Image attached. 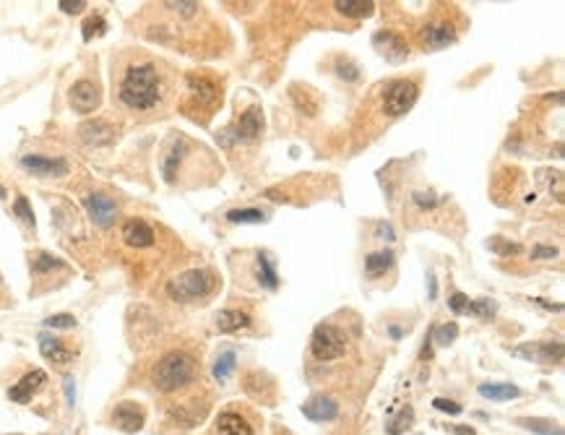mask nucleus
<instances>
[{
	"label": "nucleus",
	"instance_id": "f257e3e1",
	"mask_svg": "<svg viewBox=\"0 0 565 435\" xmlns=\"http://www.w3.org/2000/svg\"><path fill=\"white\" fill-rule=\"evenodd\" d=\"M120 102L130 110H151L162 100V78L151 63H138L125 70L120 81Z\"/></svg>",
	"mask_w": 565,
	"mask_h": 435
},
{
	"label": "nucleus",
	"instance_id": "f03ea898",
	"mask_svg": "<svg viewBox=\"0 0 565 435\" xmlns=\"http://www.w3.org/2000/svg\"><path fill=\"white\" fill-rule=\"evenodd\" d=\"M151 378H154V386L165 394L180 391L196 378V360L188 352H170L157 362Z\"/></svg>",
	"mask_w": 565,
	"mask_h": 435
},
{
	"label": "nucleus",
	"instance_id": "7ed1b4c3",
	"mask_svg": "<svg viewBox=\"0 0 565 435\" xmlns=\"http://www.w3.org/2000/svg\"><path fill=\"white\" fill-rule=\"evenodd\" d=\"M214 290V274L209 268H190L182 274L172 276L167 282V295L175 303H193V300L206 298Z\"/></svg>",
	"mask_w": 565,
	"mask_h": 435
},
{
	"label": "nucleus",
	"instance_id": "20e7f679",
	"mask_svg": "<svg viewBox=\"0 0 565 435\" xmlns=\"http://www.w3.org/2000/svg\"><path fill=\"white\" fill-rule=\"evenodd\" d=\"M310 352L316 360H336L347 352V339L341 334L339 328L331 326V323H321L313 331V339H310Z\"/></svg>",
	"mask_w": 565,
	"mask_h": 435
},
{
	"label": "nucleus",
	"instance_id": "39448f33",
	"mask_svg": "<svg viewBox=\"0 0 565 435\" xmlns=\"http://www.w3.org/2000/svg\"><path fill=\"white\" fill-rule=\"evenodd\" d=\"M417 97H420V89H417L415 81H407V78H401V81H393L383 94V110L385 115H391V117H399V115H407L409 110L415 108Z\"/></svg>",
	"mask_w": 565,
	"mask_h": 435
},
{
	"label": "nucleus",
	"instance_id": "423d86ee",
	"mask_svg": "<svg viewBox=\"0 0 565 435\" xmlns=\"http://www.w3.org/2000/svg\"><path fill=\"white\" fill-rule=\"evenodd\" d=\"M68 102L71 108L76 110V112H94V110L99 108V102H102V94H99L97 84L94 81H86V78H81V81H76L73 86H71L68 92Z\"/></svg>",
	"mask_w": 565,
	"mask_h": 435
},
{
	"label": "nucleus",
	"instance_id": "0eeeda50",
	"mask_svg": "<svg viewBox=\"0 0 565 435\" xmlns=\"http://www.w3.org/2000/svg\"><path fill=\"white\" fill-rule=\"evenodd\" d=\"M83 206H86V214L91 216V221L97 224V227H110L118 216V206H115V201L105 193H89L86 201H83Z\"/></svg>",
	"mask_w": 565,
	"mask_h": 435
},
{
	"label": "nucleus",
	"instance_id": "6e6552de",
	"mask_svg": "<svg viewBox=\"0 0 565 435\" xmlns=\"http://www.w3.org/2000/svg\"><path fill=\"white\" fill-rule=\"evenodd\" d=\"M373 45L378 47V53L383 55L385 61L391 63H401L409 58V47L404 42V37H399L396 31H378L373 37Z\"/></svg>",
	"mask_w": 565,
	"mask_h": 435
},
{
	"label": "nucleus",
	"instance_id": "1a4fd4ad",
	"mask_svg": "<svg viewBox=\"0 0 565 435\" xmlns=\"http://www.w3.org/2000/svg\"><path fill=\"white\" fill-rule=\"evenodd\" d=\"M513 355L527 360H534V362H560L563 360V344L560 342H544V344H521L513 350Z\"/></svg>",
	"mask_w": 565,
	"mask_h": 435
},
{
	"label": "nucleus",
	"instance_id": "9d476101",
	"mask_svg": "<svg viewBox=\"0 0 565 435\" xmlns=\"http://www.w3.org/2000/svg\"><path fill=\"white\" fill-rule=\"evenodd\" d=\"M21 167L34 172V175L47 177H61L68 172V162L66 159H50V157H39V154H26L21 157Z\"/></svg>",
	"mask_w": 565,
	"mask_h": 435
},
{
	"label": "nucleus",
	"instance_id": "9b49d317",
	"mask_svg": "<svg viewBox=\"0 0 565 435\" xmlns=\"http://www.w3.org/2000/svg\"><path fill=\"white\" fill-rule=\"evenodd\" d=\"M113 422L123 433H138L143 428V409L136 402H123V404L115 407Z\"/></svg>",
	"mask_w": 565,
	"mask_h": 435
},
{
	"label": "nucleus",
	"instance_id": "f8f14e48",
	"mask_svg": "<svg viewBox=\"0 0 565 435\" xmlns=\"http://www.w3.org/2000/svg\"><path fill=\"white\" fill-rule=\"evenodd\" d=\"M302 414L313 422H331L339 417V404L331 397H313L302 404Z\"/></svg>",
	"mask_w": 565,
	"mask_h": 435
},
{
	"label": "nucleus",
	"instance_id": "ddd939ff",
	"mask_svg": "<svg viewBox=\"0 0 565 435\" xmlns=\"http://www.w3.org/2000/svg\"><path fill=\"white\" fill-rule=\"evenodd\" d=\"M453 42H456V31H453L451 23L435 21V23H427L423 29L425 50H443V47L453 45Z\"/></svg>",
	"mask_w": 565,
	"mask_h": 435
},
{
	"label": "nucleus",
	"instance_id": "4468645a",
	"mask_svg": "<svg viewBox=\"0 0 565 435\" xmlns=\"http://www.w3.org/2000/svg\"><path fill=\"white\" fill-rule=\"evenodd\" d=\"M47 381V373L45 370H31V373H26L21 378V381L16 383L14 389L8 391V397H11V402H19V404H26L34 394H37L42 386H45Z\"/></svg>",
	"mask_w": 565,
	"mask_h": 435
},
{
	"label": "nucleus",
	"instance_id": "2eb2a0df",
	"mask_svg": "<svg viewBox=\"0 0 565 435\" xmlns=\"http://www.w3.org/2000/svg\"><path fill=\"white\" fill-rule=\"evenodd\" d=\"M123 240L130 248H149V245H154V229L143 219H128L123 227Z\"/></svg>",
	"mask_w": 565,
	"mask_h": 435
},
{
	"label": "nucleus",
	"instance_id": "dca6fc26",
	"mask_svg": "<svg viewBox=\"0 0 565 435\" xmlns=\"http://www.w3.org/2000/svg\"><path fill=\"white\" fill-rule=\"evenodd\" d=\"M78 133H81L83 144H89V146H107L110 141H113V136H115L113 125H110V122H105V120L83 122L81 128H78Z\"/></svg>",
	"mask_w": 565,
	"mask_h": 435
},
{
	"label": "nucleus",
	"instance_id": "f3484780",
	"mask_svg": "<svg viewBox=\"0 0 565 435\" xmlns=\"http://www.w3.org/2000/svg\"><path fill=\"white\" fill-rule=\"evenodd\" d=\"M261 130H264L261 110L250 108V110H245V115L240 117V125H237V130H234V138H240V141H253V138L261 136Z\"/></svg>",
	"mask_w": 565,
	"mask_h": 435
},
{
	"label": "nucleus",
	"instance_id": "a211bd4d",
	"mask_svg": "<svg viewBox=\"0 0 565 435\" xmlns=\"http://www.w3.org/2000/svg\"><path fill=\"white\" fill-rule=\"evenodd\" d=\"M39 352H42L47 360L58 362V365H63V362H71V357H73V352L66 350V347L61 344V339H55V336H50V334L39 336Z\"/></svg>",
	"mask_w": 565,
	"mask_h": 435
},
{
	"label": "nucleus",
	"instance_id": "6ab92c4d",
	"mask_svg": "<svg viewBox=\"0 0 565 435\" xmlns=\"http://www.w3.org/2000/svg\"><path fill=\"white\" fill-rule=\"evenodd\" d=\"M250 326V315L245 310H222L217 315V328L222 334H234Z\"/></svg>",
	"mask_w": 565,
	"mask_h": 435
},
{
	"label": "nucleus",
	"instance_id": "aec40b11",
	"mask_svg": "<svg viewBox=\"0 0 565 435\" xmlns=\"http://www.w3.org/2000/svg\"><path fill=\"white\" fill-rule=\"evenodd\" d=\"M333 8L347 19H368L375 11L373 0H333Z\"/></svg>",
	"mask_w": 565,
	"mask_h": 435
},
{
	"label": "nucleus",
	"instance_id": "412c9836",
	"mask_svg": "<svg viewBox=\"0 0 565 435\" xmlns=\"http://www.w3.org/2000/svg\"><path fill=\"white\" fill-rule=\"evenodd\" d=\"M217 428L222 435H253V430H250V425L245 422V417H240V414H234V412L219 414Z\"/></svg>",
	"mask_w": 565,
	"mask_h": 435
},
{
	"label": "nucleus",
	"instance_id": "4be33fe9",
	"mask_svg": "<svg viewBox=\"0 0 565 435\" xmlns=\"http://www.w3.org/2000/svg\"><path fill=\"white\" fill-rule=\"evenodd\" d=\"M477 391H480V397L490 399V402H508V399H516L521 394L513 383H482Z\"/></svg>",
	"mask_w": 565,
	"mask_h": 435
},
{
	"label": "nucleus",
	"instance_id": "5701e85b",
	"mask_svg": "<svg viewBox=\"0 0 565 435\" xmlns=\"http://www.w3.org/2000/svg\"><path fill=\"white\" fill-rule=\"evenodd\" d=\"M393 266V253L391 251H378V253H370L368 258H365V271L370 276H380L383 271Z\"/></svg>",
	"mask_w": 565,
	"mask_h": 435
},
{
	"label": "nucleus",
	"instance_id": "b1692460",
	"mask_svg": "<svg viewBox=\"0 0 565 435\" xmlns=\"http://www.w3.org/2000/svg\"><path fill=\"white\" fill-rule=\"evenodd\" d=\"M258 282L264 284L266 290H276V268L271 263V256L269 253H258Z\"/></svg>",
	"mask_w": 565,
	"mask_h": 435
},
{
	"label": "nucleus",
	"instance_id": "393cba45",
	"mask_svg": "<svg viewBox=\"0 0 565 435\" xmlns=\"http://www.w3.org/2000/svg\"><path fill=\"white\" fill-rule=\"evenodd\" d=\"M269 216L261 209H232V211H227V221H232V224H261Z\"/></svg>",
	"mask_w": 565,
	"mask_h": 435
},
{
	"label": "nucleus",
	"instance_id": "a878e982",
	"mask_svg": "<svg viewBox=\"0 0 565 435\" xmlns=\"http://www.w3.org/2000/svg\"><path fill=\"white\" fill-rule=\"evenodd\" d=\"M234 367H237V355L232 350L222 352L217 357V362H214V378L217 381H227L234 373Z\"/></svg>",
	"mask_w": 565,
	"mask_h": 435
},
{
	"label": "nucleus",
	"instance_id": "bb28decb",
	"mask_svg": "<svg viewBox=\"0 0 565 435\" xmlns=\"http://www.w3.org/2000/svg\"><path fill=\"white\" fill-rule=\"evenodd\" d=\"M521 428L532 430V433H539V435H563V428L555 425L552 420H537V417H527V420H519Z\"/></svg>",
	"mask_w": 565,
	"mask_h": 435
},
{
	"label": "nucleus",
	"instance_id": "cd10ccee",
	"mask_svg": "<svg viewBox=\"0 0 565 435\" xmlns=\"http://www.w3.org/2000/svg\"><path fill=\"white\" fill-rule=\"evenodd\" d=\"M190 89H193V94L198 97L201 105H212L217 100V86L212 81H206V78H190Z\"/></svg>",
	"mask_w": 565,
	"mask_h": 435
},
{
	"label": "nucleus",
	"instance_id": "c85d7f7f",
	"mask_svg": "<svg viewBox=\"0 0 565 435\" xmlns=\"http://www.w3.org/2000/svg\"><path fill=\"white\" fill-rule=\"evenodd\" d=\"M182 154H185V146H182V141H180V144H175L172 152L167 154V159H165V180H167V183H172V180H175V172H177V164H180Z\"/></svg>",
	"mask_w": 565,
	"mask_h": 435
},
{
	"label": "nucleus",
	"instance_id": "c756f323",
	"mask_svg": "<svg viewBox=\"0 0 565 435\" xmlns=\"http://www.w3.org/2000/svg\"><path fill=\"white\" fill-rule=\"evenodd\" d=\"M412 417H415V409H412V407H404V409L399 412V417H396V420L388 425V435H401V433H404V430L412 425Z\"/></svg>",
	"mask_w": 565,
	"mask_h": 435
},
{
	"label": "nucleus",
	"instance_id": "7c9ffc66",
	"mask_svg": "<svg viewBox=\"0 0 565 435\" xmlns=\"http://www.w3.org/2000/svg\"><path fill=\"white\" fill-rule=\"evenodd\" d=\"M105 31H107V23L102 16H91V19H86V23H83V39H86V42L94 37H102Z\"/></svg>",
	"mask_w": 565,
	"mask_h": 435
},
{
	"label": "nucleus",
	"instance_id": "2f4dec72",
	"mask_svg": "<svg viewBox=\"0 0 565 435\" xmlns=\"http://www.w3.org/2000/svg\"><path fill=\"white\" fill-rule=\"evenodd\" d=\"M456 336H459V326L456 323H445V326H437L430 339H437V344H451Z\"/></svg>",
	"mask_w": 565,
	"mask_h": 435
},
{
	"label": "nucleus",
	"instance_id": "473e14b6",
	"mask_svg": "<svg viewBox=\"0 0 565 435\" xmlns=\"http://www.w3.org/2000/svg\"><path fill=\"white\" fill-rule=\"evenodd\" d=\"M467 313H475L477 318H490V315L495 313V303H490L487 298L477 300V303H469Z\"/></svg>",
	"mask_w": 565,
	"mask_h": 435
},
{
	"label": "nucleus",
	"instance_id": "72a5a7b5",
	"mask_svg": "<svg viewBox=\"0 0 565 435\" xmlns=\"http://www.w3.org/2000/svg\"><path fill=\"white\" fill-rule=\"evenodd\" d=\"M16 214H19V219H24L26 221V224H29V227H34V224H37V219H34V211H31V206H29V201L24 199V196H19V199H16Z\"/></svg>",
	"mask_w": 565,
	"mask_h": 435
},
{
	"label": "nucleus",
	"instance_id": "f704fd0d",
	"mask_svg": "<svg viewBox=\"0 0 565 435\" xmlns=\"http://www.w3.org/2000/svg\"><path fill=\"white\" fill-rule=\"evenodd\" d=\"M487 245H490V248L497 253V256H511V253H521V245L508 243V240H500V237L490 240V243H487Z\"/></svg>",
	"mask_w": 565,
	"mask_h": 435
},
{
	"label": "nucleus",
	"instance_id": "c9c22d12",
	"mask_svg": "<svg viewBox=\"0 0 565 435\" xmlns=\"http://www.w3.org/2000/svg\"><path fill=\"white\" fill-rule=\"evenodd\" d=\"M45 326L50 328H73L76 326V318L68 313H58V315H50V318H45Z\"/></svg>",
	"mask_w": 565,
	"mask_h": 435
},
{
	"label": "nucleus",
	"instance_id": "e433bc0d",
	"mask_svg": "<svg viewBox=\"0 0 565 435\" xmlns=\"http://www.w3.org/2000/svg\"><path fill=\"white\" fill-rule=\"evenodd\" d=\"M42 274V271H53V268H63V261L53 258L50 253H39L37 256V266H34Z\"/></svg>",
	"mask_w": 565,
	"mask_h": 435
},
{
	"label": "nucleus",
	"instance_id": "4c0bfd02",
	"mask_svg": "<svg viewBox=\"0 0 565 435\" xmlns=\"http://www.w3.org/2000/svg\"><path fill=\"white\" fill-rule=\"evenodd\" d=\"M170 11H175V14H182V16H193L198 11V3H190V0H177V3H165Z\"/></svg>",
	"mask_w": 565,
	"mask_h": 435
},
{
	"label": "nucleus",
	"instance_id": "58836bf2",
	"mask_svg": "<svg viewBox=\"0 0 565 435\" xmlns=\"http://www.w3.org/2000/svg\"><path fill=\"white\" fill-rule=\"evenodd\" d=\"M469 303H472V300H469L464 292H453L451 298H448V305H451L453 313H467Z\"/></svg>",
	"mask_w": 565,
	"mask_h": 435
},
{
	"label": "nucleus",
	"instance_id": "ea45409f",
	"mask_svg": "<svg viewBox=\"0 0 565 435\" xmlns=\"http://www.w3.org/2000/svg\"><path fill=\"white\" fill-rule=\"evenodd\" d=\"M412 199H415V204L420 209H435L437 204H440V199H435V196H430V193H425V191H415L412 193Z\"/></svg>",
	"mask_w": 565,
	"mask_h": 435
},
{
	"label": "nucleus",
	"instance_id": "a19ab883",
	"mask_svg": "<svg viewBox=\"0 0 565 435\" xmlns=\"http://www.w3.org/2000/svg\"><path fill=\"white\" fill-rule=\"evenodd\" d=\"M58 6H61L63 14L76 16V14H81V11H86V6H89V3H86V0H61Z\"/></svg>",
	"mask_w": 565,
	"mask_h": 435
},
{
	"label": "nucleus",
	"instance_id": "79ce46f5",
	"mask_svg": "<svg viewBox=\"0 0 565 435\" xmlns=\"http://www.w3.org/2000/svg\"><path fill=\"white\" fill-rule=\"evenodd\" d=\"M555 256H558V248H550V245H534V251H532V258L537 261L555 258Z\"/></svg>",
	"mask_w": 565,
	"mask_h": 435
},
{
	"label": "nucleus",
	"instance_id": "37998d69",
	"mask_svg": "<svg viewBox=\"0 0 565 435\" xmlns=\"http://www.w3.org/2000/svg\"><path fill=\"white\" fill-rule=\"evenodd\" d=\"M432 404H435V409H440V412L461 414V404H453V402H448V399H435Z\"/></svg>",
	"mask_w": 565,
	"mask_h": 435
},
{
	"label": "nucleus",
	"instance_id": "c03bdc74",
	"mask_svg": "<svg viewBox=\"0 0 565 435\" xmlns=\"http://www.w3.org/2000/svg\"><path fill=\"white\" fill-rule=\"evenodd\" d=\"M66 397H68V407L76 404V383L73 378H66Z\"/></svg>",
	"mask_w": 565,
	"mask_h": 435
},
{
	"label": "nucleus",
	"instance_id": "a18cd8bd",
	"mask_svg": "<svg viewBox=\"0 0 565 435\" xmlns=\"http://www.w3.org/2000/svg\"><path fill=\"white\" fill-rule=\"evenodd\" d=\"M378 232H380V237H385V240H393L391 224H380V227H378Z\"/></svg>",
	"mask_w": 565,
	"mask_h": 435
},
{
	"label": "nucleus",
	"instance_id": "49530a36",
	"mask_svg": "<svg viewBox=\"0 0 565 435\" xmlns=\"http://www.w3.org/2000/svg\"><path fill=\"white\" fill-rule=\"evenodd\" d=\"M453 433H456V435H475V430H472V428H456Z\"/></svg>",
	"mask_w": 565,
	"mask_h": 435
},
{
	"label": "nucleus",
	"instance_id": "de8ad7c7",
	"mask_svg": "<svg viewBox=\"0 0 565 435\" xmlns=\"http://www.w3.org/2000/svg\"><path fill=\"white\" fill-rule=\"evenodd\" d=\"M430 298H435V276L430 274Z\"/></svg>",
	"mask_w": 565,
	"mask_h": 435
},
{
	"label": "nucleus",
	"instance_id": "09e8293b",
	"mask_svg": "<svg viewBox=\"0 0 565 435\" xmlns=\"http://www.w3.org/2000/svg\"><path fill=\"white\" fill-rule=\"evenodd\" d=\"M0 199H6V188H0Z\"/></svg>",
	"mask_w": 565,
	"mask_h": 435
}]
</instances>
